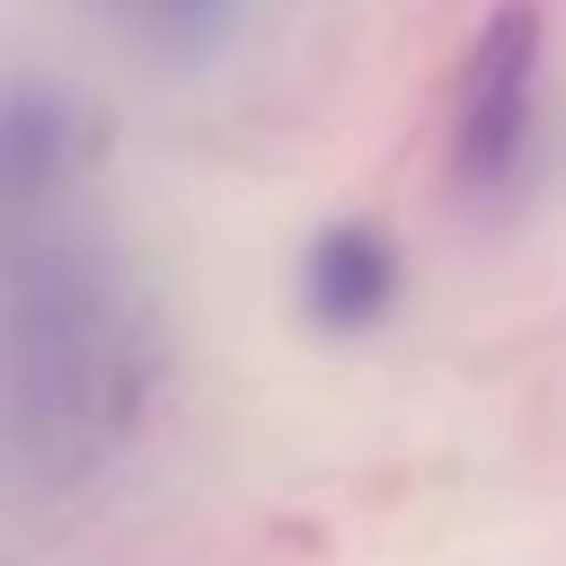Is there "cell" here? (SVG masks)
<instances>
[{
	"label": "cell",
	"instance_id": "obj_1",
	"mask_svg": "<svg viewBox=\"0 0 566 566\" xmlns=\"http://www.w3.org/2000/svg\"><path fill=\"white\" fill-rule=\"evenodd\" d=\"M150 318L62 212L0 230V451L35 478H88L150 407Z\"/></svg>",
	"mask_w": 566,
	"mask_h": 566
},
{
	"label": "cell",
	"instance_id": "obj_5",
	"mask_svg": "<svg viewBox=\"0 0 566 566\" xmlns=\"http://www.w3.org/2000/svg\"><path fill=\"white\" fill-rule=\"evenodd\" d=\"M239 0H115V18L150 44H212Z\"/></svg>",
	"mask_w": 566,
	"mask_h": 566
},
{
	"label": "cell",
	"instance_id": "obj_4",
	"mask_svg": "<svg viewBox=\"0 0 566 566\" xmlns=\"http://www.w3.org/2000/svg\"><path fill=\"white\" fill-rule=\"evenodd\" d=\"M389 301H398V248H389V230H371V221H327V230L301 248V310H310L327 336L371 327Z\"/></svg>",
	"mask_w": 566,
	"mask_h": 566
},
{
	"label": "cell",
	"instance_id": "obj_2",
	"mask_svg": "<svg viewBox=\"0 0 566 566\" xmlns=\"http://www.w3.org/2000/svg\"><path fill=\"white\" fill-rule=\"evenodd\" d=\"M531 124H539V9L504 0L460 71V106H451V177L460 195H504L531 159Z\"/></svg>",
	"mask_w": 566,
	"mask_h": 566
},
{
	"label": "cell",
	"instance_id": "obj_3",
	"mask_svg": "<svg viewBox=\"0 0 566 566\" xmlns=\"http://www.w3.org/2000/svg\"><path fill=\"white\" fill-rule=\"evenodd\" d=\"M80 168V115L44 80H0V230L62 212Z\"/></svg>",
	"mask_w": 566,
	"mask_h": 566
}]
</instances>
